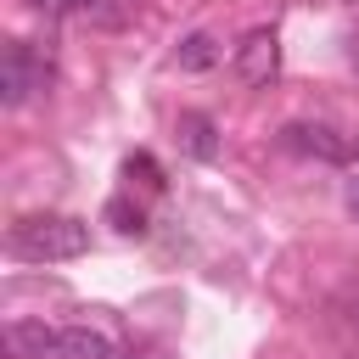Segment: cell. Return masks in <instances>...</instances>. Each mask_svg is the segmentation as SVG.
Returning <instances> with one entry per match:
<instances>
[{
	"instance_id": "obj_1",
	"label": "cell",
	"mask_w": 359,
	"mask_h": 359,
	"mask_svg": "<svg viewBox=\"0 0 359 359\" xmlns=\"http://www.w3.org/2000/svg\"><path fill=\"white\" fill-rule=\"evenodd\" d=\"M6 247L28 264H62V258H79L90 247V224L73 213H28L6 230Z\"/></svg>"
},
{
	"instance_id": "obj_2",
	"label": "cell",
	"mask_w": 359,
	"mask_h": 359,
	"mask_svg": "<svg viewBox=\"0 0 359 359\" xmlns=\"http://www.w3.org/2000/svg\"><path fill=\"white\" fill-rule=\"evenodd\" d=\"M45 84H50V56H39L28 39H11L6 56H0V101L6 107H22Z\"/></svg>"
},
{
	"instance_id": "obj_3",
	"label": "cell",
	"mask_w": 359,
	"mask_h": 359,
	"mask_svg": "<svg viewBox=\"0 0 359 359\" xmlns=\"http://www.w3.org/2000/svg\"><path fill=\"white\" fill-rule=\"evenodd\" d=\"M230 67H236V79H241L247 90H269V84L280 79V39H275V28H252V34H241Z\"/></svg>"
},
{
	"instance_id": "obj_4",
	"label": "cell",
	"mask_w": 359,
	"mask_h": 359,
	"mask_svg": "<svg viewBox=\"0 0 359 359\" xmlns=\"http://www.w3.org/2000/svg\"><path fill=\"white\" fill-rule=\"evenodd\" d=\"M0 348H6V359H56L62 331L45 325V320H11L0 331Z\"/></svg>"
},
{
	"instance_id": "obj_5",
	"label": "cell",
	"mask_w": 359,
	"mask_h": 359,
	"mask_svg": "<svg viewBox=\"0 0 359 359\" xmlns=\"http://www.w3.org/2000/svg\"><path fill=\"white\" fill-rule=\"evenodd\" d=\"M286 146L303 151V157H320V163H348L353 157V146L331 123H286Z\"/></svg>"
},
{
	"instance_id": "obj_6",
	"label": "cell",
	"mask_w": 359,
	"mask_h": 359,
	"mask_svg": "<svg viewBox=\"0 0 359 359\" xmlns=\"http://www.w3.org/2000/svg\"><path fill=\"white\" fill-rule=\"evenodd\" d=\"M56 359H123V353H118V342H112L107 331H95V325H67Z\"/></svg>"
},
{
	"instance_id": "obj_7",
	"label": "cell",
	"mask_w": 359,
	"mask_h": 359,
	"mask_svg": "<svg viewBox=\"0 0 359 359\" xmlns=\"http://www.w3.org/2000/svg\"><path fill=\"white\" fill-rule=\"evenodd\" d=\"M180 146L196 157V163H213L219 157V123L208 112H180Z\"/></svg>"
},
{
	"instance_id": "obj_8",
	"label": "cell",
	"mask_w": 359,
	"mask_h": 359,
	"mask_svg": "<svg viewBox=\"0 0 359 359\" xmlns=\"http://www.w3.org/2000/svg\"><path fill=\"white\" fill-rule=\"evenodd\" d=\"M219 56H224V50H219V39H213V34H185V39H180V50H174V62H180L185 73H208Z\"/></svg>"
},
{
	"instance_id": "obj_9",
	"label": "cell",
	"mask_w": 359,
	"mask_h": 359,
	"mask_svg": "<svg viewBox=\"0 0 359 359\" xmlns=\"http://www.w3.org/2000/svg\"><path fill=\"white\" fill-rule=\"evenodd\" d=\"M28 6L45 17H107L112 22V11H101V0H28Z\"/></svg>"
},
{
	"instance_id": "obj_10",
	"label": "cell",
	"mask_w": 359,
	"mask_h": 359,
	"mask_svg": "<svg viewBox=\"0 0 359 359\" xmlns=\"http://www.w3.org/2000/svg\"><path fill=\"white\" fill-rule=\"evenodd\" d=\"M107 219H112V230H123V236H146V213H140L129 196H112V202H107Z\"/></svg>"
},
{
	"instance_id": "obj_11",
	"label": "cell",
	"mask_w": 359,
	"mask_h": 359,
	"mask_svg": "<svg viewBox=\"0 0 359 359\" xmlns=\"http://www.w3.org/2000/svg\"><path fill=\"white\" fill-rule=\"evenodd\" d=\"M123 174H129V180H135V174H140V180H146V185H151V191H163V185H168V180H163V168H157V163H151V151H135V157H129V163H123Z\"/></svg>"
},
{
	"instance_id": "obj_12",
	"label": "cell",
	"mask_w": 359,
	"mask_h": 359,
	"mask_svg": "<svg viewBox=\"0 0 359 359\" xmlns=\"http://www.w3.org/2000/svg\"><path fill=\"white\" fill-rule=\"evenodd\" d=\"M342 208H348V213L359 219V168H353V174L342 180Z\"/></svg>"
}]
</instances>
